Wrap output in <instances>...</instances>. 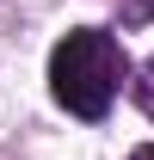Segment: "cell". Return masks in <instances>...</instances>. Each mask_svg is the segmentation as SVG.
<instances>
[{
    "mask_svg": "<svg viewBox=\"0 0 154 160\" xmlns=\"http://www.w3.org/2000/svg\"><path fill=\"white\" fill-rule=\"evenodd\" d=\"M130 86V56L111 31L99 25H74L68 37L49 49V99L80 123H99L117 105V92Z\"/></svg>",
    "mask_w": 154,
    "mask_h": 160,
    "instance_id": "1",
    "label": "cell"
},
{
    "mask_svg": "<svg viewBox=\"0 0 154 160\" xmlns=\"http://www.w3.org/2000/svg\"><path fill=\"white\" fill-rule=\"evenodd\" d=\"M130 92H136V105H142V111L154 117V56L142 62V68H136V80H130Z\"/></svg>",
    "mask_w": 154,
    "mask_h": 160,
    "instance_id": "2",
    "label": "cell"
},
{
    "mask_svg": "<svg viewBox=\"0 0 154 160\" xmlns=\"http://www.w3.org/2000/svg\"><path fill=\"white\" fill-rule=\"evenodd\" d=\"M136 160H154V148H136Z\"/></svg>",
    "mask_w": 154,
    "mask_h": 160,
    "instance_id": "3",
    "label": "cell"
}]
</instances>
